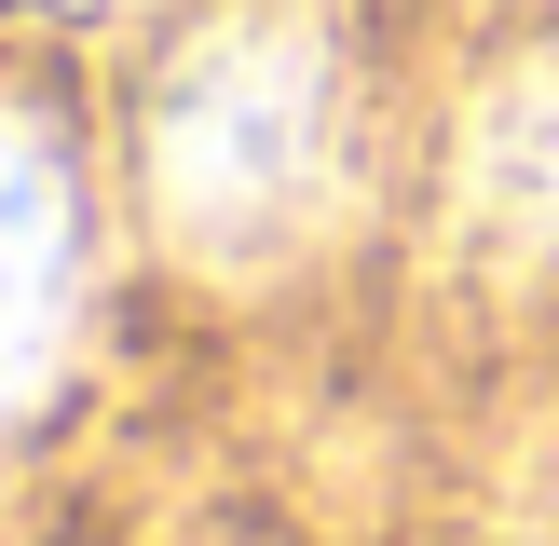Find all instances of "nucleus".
<instances>
[{
	"label": "nucleus",
	"instance_id": "nucleus-1",
	"mask_svg": "<svg viewBox=\"0 0 559 546\" xmlns=\"http://www.w3.org/2000/svg\"><path fill=\"white\" fill-rule=\"evenodd\" d=\"M342 178V82L328 41L287 14H233L164 69L151 96V205L191 260H273L328 218Z\"/></svg>",
	"mask_w": 559,
	"mask_h": 546
},
{
	"label": "nucleus",
	"instance_id": "nucleus-2",
	"mask_svg": "<svg viewBox=\"0 0 559 546\" xmlns=\"http://www.w3.org/2000/svg\"><path fill=\"white\" fill-rule=\"evenodd\" d=\"M69 300H82V205H69V164H55L27 123H0V410L55 369Z\"/></svg>",
	"mask_w": 559,
	"mask_h": 546
},
{
	"label": "nucleus",
	"instance_id": "nucleus-3",
	"mask_svg": "<svg viewBox=\"0 0 559 546\" xmlns=\"http://www.w3.org/2000/svg\"><path fill=\"white\" fill-rule=\"evenodd\" d=\"M464 218L519 260H559V55L506 69L464 123Z\"/></svg>",
	"mask_w": 559,
	"mask_h": 546
}]
</instances>
